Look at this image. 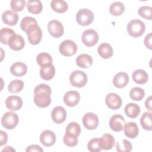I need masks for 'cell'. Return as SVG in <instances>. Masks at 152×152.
Here are the masks:
<instances>
[{
    "instance_id": "cell-10",
    "label": "cell",
    "mask_w": 152,
    "mask_h": 152,
    "mask_svg": "<svg viewBox=\"0 0 152 152\" xmlns=\"http://www.w3.org/2000/svg\"><path fill=\"white\" fill-rule=\"evenodd\" d=\"M83 124L84 126L89 130L96 129L99 125L98 116L93 112H88L83 117Z\"/></svg>"
},
{
    "instance_id": "cell-18",
    "label": "cell",
    "mask_w": 152,
    "mask_h": 152,
    "mask_svg": "<svg viewBox=\"0 0 152 152\" xmlns=\"http://www.w3.org/2000/svg\"><path fill=\"white\" fill-rule=\"evenodd\" d=\"M55 74V68L52 64H47L41 66L40 69V77L44 80L52 79Z\"/></svg>"
},
{
    "instance_id": "cell-1",
    "label": "cell",
    "mask_w": 152,
    "mask_h": 152,
    "mask_svg": "<svg viewBox=\"0 0 152 152\" xmlns=\"http://www.w3.org/2000/svg\"><path fill=\"white\" fill-rule=\"evenodd\" d=\"M52 90L50 86L46 84L37 85L34 90V102L39 107H48L51 102L50 94Z\"/></svg>"
},
{
    "instance_id": "cell-6",
    "label": "cell",
    "mask_w": 152,
    "mask_h": 152,
    "mask_svg": "<svg viewBox=\"0 0 152 152\" xmlns=\"http://www.w3.org/2000/svg\"><path fill=\"white\" fill-rule=\"evenodd\" d=\"M99 34L93 29H87L83 31L81 40L83 44L87 47H91L97 44L99 40Z\"/></svg>"
},
{
    "instance_id": "cell-14",
    "label": "cell",
    "mask_w": 152,
    "mask_h": 152,
    "mask_svg": "<svg viewBox=\"0 0 152 152\" xmlns=\"http://www.w3.org/2000/svg\"><path fill=\"white\" fill-rule=\"evenodd\" d=\"M22 99L18 96H10L5 100V106L7 109L12 111L20 110L23 106Z\"/></svg>"
},
{
    "instance_id": "cell-37",
    "label": "cell",
    "mask_w": 152,
    "mask_h": 152,
    "mask_svg": "<svg viewBox=\"0 0 152 152\" xmlns=\"http://www.w3.org/2000/svg\"><path fill=\"white\" fill-rule=\"evenodd\" d=\"M144 96L145 91L140 87H133L129 91V97L134 101H140L144 97Z\"/></svg>"
},
{
    "instance_id": "cell-35",
    "label": "cell",
    "mask_w": 152,
    "mask_h": 152,
    "mask_svg": "<svg viewBox=\"0 0 152 152\" xmlns=\"http://www.w3.org/2000/svg\"><path fill=\"white\" fill-rule=\"evenodd\" d=\"M24 86V84L22 80H14L10 83L8 89L11 93H17L23 90Z\"/></svg>"
},
{
    "instance_id": "cell-7",
    "label": "cell",
    "mask_w": 152,
    "mask_h": 152,
    "mask_svg": "<svg viewBox=\"0 0 152 152\" xmlns=\"http://www.w3.org/2000/svg\"><path fill=\"white\" fill-rule=\"evenodd\" d=\"M59 50L61 54L65 56H71L75 55L77 51L76 43L71 40L63 41L59 46Z\"/></svg>"
},
{
    "instance_id": "cell-36",
    "label": "cell",
    "mask_w": 152,
    "mask_h": 152,
    "mask_svg": "<svg viewBox=\"0 0 152 152\" xmlns=\"http://www.w3.org/2000/svg\"><path fill=\"white\" fill-rule=\"evenodd\" d=\"M81 129L80 125L75 122H69L65 129L66 134L74 135L77 137L80 135L81 133Z\"/></svg>"
},
{
    "instance_id": "cell-41",
    "label": "cell",
    "mask_w": 152,
    "mask_h": 152,
    "mask_svg": "<svg viewBox=\"0 0 152 152\" xmlns=\"http://www.w3.org/2000/svg\"><path fill=\"white\" fill-rule=\"evenodd\" d=\"M26 5L24 0H12L10 2V7L14 12L21 11Z\"/></svg>"
},
{
    "instance_id": "cell-38",
    "label": "cell",
    "mask_w": 152,
    "mask_h": 152,
    "mask_svg": "<svg viewBox=\"0 0 152 152\" xmlns=\"http://www.w3.org/2000/svg\"><path fill=\"white\" fill-rule=\"evenodd\" d=\"M36 62L39 65L42 66L47 64H52V58L50 54L46 52H42L37 55Z\"/></svg>"
},
{
    "instance_id": "cell-19",
    "label": "cell",
    "mask_w": 152,
    "mask_h": 152,
    "mask_svg": "<svg viewBox=\"0 0 152 152\" xmlns=\"http://www.w3.org/2000/svg\"><path fill=\"white\" fill-rule=\"evenodd\" d=\"M2 21L8 26H15L18 20V15L17 13L10 11H5L2 14Z\"/></svg>"
},
{
    "instance_id": "cell-9",
    "label": "cell",
    "mask_w": 152,
    "mask_h": 152,
    "mask_svg": "<svg viewBox=\"0 0 152 152\" xmlns=\"http://www.w3.org/2000/svg\"><path fill=\"white\" fill-rule=\"evenodd\" d=\"M48 30L49 34L53 37H61L64 32L62 24L57 20H50L48 24Z\"/></svg>"
},
{
    "instance_id": "cell-28",
    "label": "cell",
    "mask_w": 152,
    "mask_h": 152,
    "mask_svg": "<svg viewBox=\"0 0 152 152\" xmlns=\"http://www.w3.org/2000/svg\"><path fill=\"white\" fill-rule=\"evenodd\" d=\"M15 34V31L10 28L4 27L0 31V41L4 45H9L10 41Z\"/></svg>"
},
{
    "instance_id": "cell-11",
    "label": "cell",
    "mask_w": 152,
    "mask_h": 152,
    "mask_svg": "<svg viewBox=\"0 0 152 152\" xmlns=\"http://www.w3.org/2000/svg\"><path fill=\"white\" fill-rule=\"evenodd\" d=\"M125 124V118L120 114L113 115L109 121V126L115 132H119L124 130Z\"/></svg>"
},
{
    "instance_id": "cell-2",
    "label": "cell",
    "mask_w": 152,
    "mask_h": 152,
    "mask_svg": "<svg viewBox=\"0 0 152 152\" xmlns=\"http://www.w3.org/2000/svg\"><path fill=\"white\" fill-rule=\"evenodd\" d=\"M126 30L129 36L138 37L143 34L145 30V25L143 21L138 19L131 20L126 26Z\"/></svg>"
},
{
    "instance_id": "cell-47",
    "label": "cell",
    "mask_w": 152,
    "mask_h": 152,
    "mask_svg": "<svg viewBox=\"0 0 152 152\" xmlns=\"http://www.w3.org/2000/svg\"><path fill=\"white\" fill-rule=\"evenodd\" d=\"M10 151V150H12V151H15L14 149H13L11 147H10V146H6L5 147V148L3 149L2 150V151Z\"/></svg>"
},
{
    "instance_id": "cell-45",
    "label": "cell",
    "mask_w": 152,
    "mask_h": 152,
    "mask_svg": "<svg viewBox=\"0 0 152 152\" xmlns=\"http://www.w3.org/2000/svg\"><path fill=\"white\" fill-rule=\"evenodd\" d=\"M1 134V141H0V146H2L5 144L8 140V135L5 132L1 130L0 131Z\"/></svg>"
},
{
    "instance_id": "cell-3",
    "label": "cell",
    "mask_w": 152,
    "mask_h": 152,
    "mask_svg": "<svg viewBox=\"0 0 152 152\" xmlns=\"http://www.w3.org/2000/svg\"><path fill=\"white\" fill-rule=\"evenodd\" d=\"M94 17L93 12L88 8H82L76 14V20L82 26H87L91 24Z\"/></svg>"
},
{
    "instance_id": "cell-32",
    "label": "cell",
    "mask_w": 152,
    "mask_h": 152,
    "mask_svg": "<svg viewBox=\"0 0 152 152\" xmlns=\"http://www.w3.org/2000/svg\"><path fill=\"white\" fill-rule=\"evenodd\" d=\"M125 11V5L121 2H114L109 7L110 13L114 16H119L124 13Z\"/></svg>"
},
{
    "instance_id": "cell-33",
    "label": "cell",
    "mask_w": 152,
    "mask_h": 152,
    "mask_svg": "<svg viewBox=\"0 0 152 152\" xmlns=\"http://www.w3.org/2000/svg\"><path fill=\"white\" fill-rule=\"evenodd\" d=\"M101 138H94L90 140L87 144L88 150L91 152H99L102 150Z\"/></svg>"
},
{
    "instance_id": "cell-42",
    "label": "cell",
    "mask_w": 152,
    "mask_h": 152,
    "mask_svg": "<svg viewBox=\"0 0 152 152\" xmlns=\"http://www.w3.org/2000/svg\"><path fill=\"white\" fill-rule=\"evenodd\" d=\"M63 141L64 143L68 147H74L78 144V138L77 137L65 133L63 137Z\"/></svg>"
},
{
    "instance_id": "cell-29",
    "label": "cell",
    "mask_w": 152,
    "mask_h": 152,
    "mask_svg": "<svg viewBox=\"0 0 152 152\" xmlns=\"http://www.w3.org/2000/svg\"><path fill=\"white\" fill-rule=\"evenodd\" d=\"M140 124L142 128L146 131L152 129V113L150 112H144L141 116Z\"/></svg>"
},
{
    "instance_id": "cell-39",
    "label": "cell",
    "mask_w": 152,
    "mask_h": 152,
    "mask_svg": "<svg viewBox=\"0 0 152 152\" xmlns=\"http://www.w3.org/2000/svg\"><path fill=\"white\" fill-rule=\"evenodd\" d=\"M116 148L119 152H130L132 149V146L129 141L124 139L121 143L119 141L116 142Z\"/></svg>"
},
{
    "instance_id": "cell-44",
    "label": "cell",
    "mask_w": 152,
    "mask_h": 152,
    "mask_svg": "<svg viewBox=\"0 0 152 152\" xmlns=\"http://www.w3.org/2000/svg\"><path fill=\"white\" fill-rule=\"evenodd\" d=\"M151 33L148 34L144 38V45L150 50L152 49L151 46Z\"/></svg>"
},
{
    "instance_id": "cell-21",
    "label": "cell",
    "mask_w": 152,
    "mask_h": 152,
    "mask_svg": "<svg viewBox=\"0 0 152 152\" xmlns=\"http://www.w3.org/2000/svg\"><path fill=\"white\" fill-rule=\"evenodd\" d=\"M124 129L125 136L129 138H135L139 134L138 125L134 122H129L125 124Z\"/></svg>"
},
{
    "instance_id": "cell-31",
    "label": "cell",
    "mask_w": 152,
    "mask_h": 152,
    "mask_svg": "<svg viewBox=\"0 0 152 152\" xmlns=\"http://www.w3.org/2000/svg\"><path fill=\"white\" fill-rule=\"evenodd\" d=\"M102 142V150H111L114 146L115 140L112 135L109 134H104L101 137Z\"/></svg>"
},
{
    "instance_id": "cell-34",
    "label": "cell",
    "mask_w": 152,
    "mask_h": 152,
    "mask_svg": "<svg viewBox=\"0 0 152 152\" xmlns=\"http://www.w3.org/2000/svg\"><path fill=\"white\" fill-rule=\"evenodd\" d=\"M37 25V22L36 20L31 17L26 16L24 17L20 23V27L23 31L27 32L28 29L33 26Z\"/></svg>"
},
{
    "instance_id": "cell-46",
    "label": "cell",
    "mask_w": 152,
    "mask_h": 152,
    "mask_svg": "<svg viewBox=\"0 0 152 152\" xmlns=\"http://www.w3.org/2000/svg\"><path fill=\"white\" fill-rule=\"evenodd\" d=\"M145 107L149 110H151V96H149L145 100Z\"/></svg>"
},
{
    "instance_id": "cell-26",
    "label": "cell",
    "mask_w": 152,
    "mask_h": 152,
    "mask_svg": "<svg viewBox=\"0 0 152 152\" xmlns=\"http://www.w3.org/2000/svg\"><path fill=\"white\" fill-rule=\"evenodd\" d=\"M124 110L128 117L134 119L139 115L141 109L140 106L137 104L135 103H129L125 106Z\"/></svg>"
},
{
    "instance_id": "cell-40",
    "label": "cell",
    "mask_w": 152,
    "mask_h": 152,
    "mask_svg": "<svg viewBox=\"0 0 152 152\" xmlns=\"http://www.w3.org/2000/svg\"><path fill=\"white\" fill-rule=\"evenodd\" d=\"M138 13L141 17L151 20L152 17V8L150 6H142L139 8Z\"/></svg>"
},
{
    "instance_id": "cell-5",
    "label": "cell",
    "mask_w": 152,
    "mask_h": 152,
    "mask_svg": "<svg viewBox=\"0 0 152 152\" xmlns=\"http://www.w3.org/2000/svg\"><path fill=\"white\" fill-rule=\"evenodd\" d=\"M19 118L17 113L13 112L5 113L1 118V124L7 129H12L18 124Z\"/></svg>"
},
{
    "instance_id": "cell-13",
    "label": "cell",
    "mask_w": 152,
    "mask_h": 152,
    "mask_svg": "<svg viewBox=\"0 0 152 152\" xmlns=\"http://www.w3.org/2000/svg\"><path fill=\"white\" fill-rule=\"evenodd\" d=\"M64 102L69 107H74L78 104L80 100V93L74 90H70L66 92L64 96Z\"/></svg>"
},
{
    "instance_id": "cell-16",
    "label": "cell",
    "mask_w": 152,
    "mask_h": 152,
    "mask_svg": "<svg viewBox=\"0 0 152 152\" xmlns=\"http://www.w3.org/2000/svg\"><path fill=\"white\" fill-rule=\"evenodd\" d=\"M40 141L46 147L53 145L56 141V136L55 133L50 130L43 131L40 134Z\"/></svg>"
},
{
    "instance_id": "cell-30",
    "label": "cell",
    "mask_w": 152,
    "mask_h": 152,
    "mask_svg": "<svg viewBox=\"0 0 152 152\" xmlns=\"http://www.w3.org/2000/svg\"><path fill=\"white\" fill-rule=\"evenodd\" d=\"M50 7L54 11L58 13H64L68 8V4L63 0H53L51 1Z\"/></svg>"
},
{
    "instance_id": "cell-24",
    "label": "cell",
    "mask_w": 152,
    "mask_h": 152,
    "mask_svg": "<svg viewBox=\"0 0 152 152\" xmlns=\"http://www.w3.org/2000/svg\"><path fill=\"white\" fill-rule=\"evenodd\" d=\"M133 81L138 84H144L146 83L148 79V75L147 72L141 69H136L132 74Z\"/></svg>"
},
{
    "instance_id": "cell-4",
    "label": "cell",
    "mask_w": 152,
    "mask_h": 152,
    "mask_svg": "<svg viewBox=\"0 0 152 152\" xmlns=\"http://www.w3.org/2000/svg\"><path fill=\"white\" fill-rule=\"evenodd\" d=\"M87 74L80 70L73 71L69 76V81L71 85L78 88L83 87L87 83Z\"/></svg>"
},
{
    "instance_id": "cell-17",
    "label": "cell",
    "mask_w": 152,
    "mask_h": 152,
    "mask_svg": "<svg viewBox=\"0 0 152 152\" xmlns=\"http://www.w3.org/2000/svg\"><path fill=\"white\" fill-rule=\"evenodd\" d=\"M129 83V76L124 72L117 73L113 78V84L115 87L121 88L125 87Z\"/></svg>"
},
{
    "instance_id": "cell-23",
    "label": "cell",
    "mask_w": 152,
    "mask_h": 152,
    "mask_svg": "<svg viewBox=\"0 0 152 152\" xmlns=\"http://www.w3.org/2000/svg\"><path fill=\"white\" fill-rule=\"evenodd\" d=\"M97 52L100 56L103 59H109L113 55V48L112 46L107 43L100 44L98 47Z\"/></svg>"
},
{
    "instance_id": "cell-20",
    "label": "cell",
    "mask_w": 152,
    "mask_h": 152,
    "mask_svg": "<svg viewBox=\"0 0 152 152\" xmlns=\"http://www.w3.org/2000/svg\"><path fill=\"white\" fill-rule=\"evenodd\" d=\"M10 71L15 77H22L27 73V66L23 62H17L11 66Z\"/></svg>"
},
{
    "instance_id": "cell-43",
    "label": "cell",
    "mask_w": 152,
    "mask_h": 152,
    "mask_svg": "<svg viewBox=\"0 0 152 152\" xmlns=\"http://www.w3.org/2000/svg\"><path fill=\"white\" fill-rule=\"evenodd\" d=\"M26 151L27 152H31V151H37V152H42L43 151V149L42 148L38 145H31L27 147Z\"/></svg>"
},
{
    "instance_id": "cell-8",
    "label": "cell",
    "mask_w": 152,
    "mask_h": 152,
    "mask_svg": "<svg viewBox=\"0 0 152 152\" xmlns=\"http://www.w3.org/2000/svg\"><path fill=\"white\" fill-rule=\"evenodd\" d=\"M27 39L30 44L36 45L40 43L42 38V31L38 25L31 26L26 32Z\"/></svg>"
},
{
    "instance_id": "cell-12",
    "label": "cell",
    "mask_w": 152,
    "mask_h": 152,
    "mask_svg": "<svg viewBox=\"0 0 152 152\" xmlns=\"http://www.w3.org/2000/svg\"><path fill=\"white\" fill-rule=\"evenodd\" d=\"M105 103L109 109L116 110L121 107L122 104V100L116 93H110L106 95Z\"/></svg>"
},
{
    "instance_id": "cell-25",
    "label": "cell",
    "mask_w": 152,
    "mask_h": 152,
    "mask_svg": "<svg viewBox=\"0 0 152 152\" xmlns=\"http://www.w3.org/2000/svg\"><path fill=\"white\" fill-rule=\"evenodd\" d=\"M93 62L92 57L86 53L78 55L76 59L77 65L83 68H88L90 67Z\"/></svg>"
},
{
    "instance_id": "cell-22",
    "label": "cell",
    "mask_w": 152,
    "mask_h": 152,
    "mask_svg": "<svg viewBox=\"0 0 152 152\" xmlns=\"http://www.w3.org/2000/svg\"><path fill=\"white\" fill-rule=\"evenodd\" d=\"M8 45L11 49L18 51L23 49L25 46V41L21 35L15 34L10 41Z\"/></svg>"
},
{
    "instance_id": "cell-27",
    "label": "cell",
    "mask_w": 152,
    "mask_h": 152,
    "mask_svg": "<svg viewBox=\"0 0 152 152\" xmlns=\"http://www.w3.org/2000/svg\"><path fill=\"white\" fill-rule=\"evenodd\" d=\"M26 5L28 12L33 14H38L43 10L42 3L39 0H29L27 2Z\"/></svg>"
},
{
    "instance_id": "cell-15",
    "label": "cell",
    "mask_w": 152,
    "mask_h": 152,
    "mask_svg": "<svg viewBox=\"0 0 152 152\" xmlns=\"http://www.w3.org/2000/svg\"><path fill=\"white\" fill-rule=\"evenodd\" d=\"M52 121L57 124L63 123L66 118V112L62 106H56L51 112Z\"/></svg>"
}]
</instances>
